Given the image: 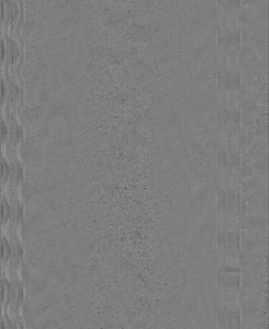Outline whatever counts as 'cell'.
<instances>
[{"label": "cell", "mask_w": 269, "mask_h": 329, "mask_svg": "<svg viewBox=\"0 0 269 329\" xmlns=\"http://www.w3.org/2000/svg\"><path fill=\"white\" fill-rule=\"evenodd\" d=\"M9 254V246L7 245V242L5 241V239H3L2 242V260L3 261L7 260Z\"/></svg>", "instance_id": "cell-1"}, {"label": "cell", "mask_w": 269, "mask_h": 329, "mask_svg": "<svg viewBox=\"0 0 269 329\" xmlns=\"http://www.w3.org/2000/svg\"><path fill=\"white\" fill-rule=\"evenodd\" d=\"M2 220H3V222H5V221L7 220V218L9 217V206L7 202H6L5 201H3V202H2Z\"/></svg>", "instance_id": "cell-2"}]
</instances>
